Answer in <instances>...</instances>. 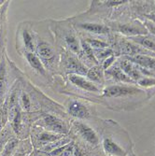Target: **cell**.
Instances as JSON below:
<instances>
[{"mask_svg": "<svg viewBox=\"0 0 155 156\" xmlns=\"http://www.w3.org/2000/svg\"><path fill=\"white\" fill-rule=\"evenodd\" d=\"M142 92L135 87L130 86H121V85H114V86L107 87L103 92V96L105 97H121L125 95H132Z\"/></svg>", "mask_w": 155, "mask_h": 156, "instance_id": "6da1fadb", "label": "cell"}, {"mask_svg": "<svg viewBox=\"0 0 155 156\" xmlns=\"http://www.w3.org/2000/svg\"><path fill=\"white\" fill-rule=\"evenodd\" d=\"M43 122L45 124V127L49 132H52L55 134H65L67 132V129L65 125V123L57 119L54 116L47 115L43 119Z\"/></svg>", "mask_w": 155, "mask_h": 156, "instance_id": "7a4b0ae2", "label": "cell"}, {"mask_svg": "<svg viewBox=\"0 0 155 156\" xmlns=\"http://www.w3.org/2000/svg\"><path fill=\"white\" fill-rule=\"evenodd\" d=\"M121 69L132 80H139L142 77V73L140 71V66L132 63L128 59L121 61Z\"/></svg>", "mask_w": 155, "mask_h": 156, "instance_id": "3957f363", "label": "cell"}, {"mask_svg": "<svg viewBox=\"0 0 155 156\" xmlns=\"http://www.w3.org/2000/svg\"><path fill=\"white\" fill-rule=\"evenodd\" d=\"M67 110L70 115L79 119H86L90 116V112L86 106L79 101H70L67 106Z\"/></svg>", "mask_w": 155, "mask_h": 156, "instance_id": "277c9868", "label": "cell"}, {"mask_svg": "<svg viewBox=\"0 0 155 156\" xmlns=\"http://www.w3.org/2000/svg\"><path fill=\"white\" fill-rule=\"evenodd\" d=\"M69 80L71 81L75 86L82 89V90H85L88 92H93V93H97L98 88L95 86V85L90 81L89 80L83 78V76L80 75H76V74H70L69 75Z\"/></svg>", "mask_w": 155, "mask_h": 156, "instance_id": "5b68a950", "label": "cell"}, {"mask_svg": "<svg viewBox=\"0 0 155 156\" xmlns=\"http://www.w3.org/2000/svg\"><path fill=\"white\" fill-rule=\"evenodd\" d=\"M121 49H122V53L126 55H130V56H136V55L150 56L151 55V51L146 49H142V47H139L138 45L133 44L128 41H122L121 43Z\"/></svg>", "mask_w": 155, "mask_h": 156, "instance_id": "8992f818", "label": "cell"}, {"mask_svg": "<svg viewBox=\"0 0 155 156\" xmlns=\"http://www.w3.org/2000/svg\"><path fill=\"white\" fill-rule=\"evenodd\" d=\"M76 125H77V128H78L79 135L85 139L87 142L93 145H96L98 143V141H99L98 140V136L90 126L82 122H78Z\"/></svg>", "mask_w": 155, "mask_h": 156, "instance_id": "52a82bcc", "label": "cell"}, {"mask_svg": "<svg viewBox=\"0 0 155 156\" xmlns=\"http://www.w3.org/2000/svg\"><path fill=\"white\" fill-rule=\"evenodd\" d=\"M120 31L121 33L127 35V36H133L139 37V36H144L147 34V28L143 27L139 23H126L120 26Z\"/></svg>", "mask_w": 155, "mask_h": 156, "instance_id": "ba28073f", "label": "cell"}, {"mask_svg": "<svg viewBox=\"0 0 155 156\" xmlns=\"http://www.w3.org/2000/svg\"><path fill=\"white\" fill-rule=\"evenodd\" d=\"M127 59L132 63L141 66L143 68L155 70V59L147 55H136V56H128Z\"/></svg>", "mask_w": 155, "mask_h": 156, "instance_id": "9c48e42d", "label": "cell"}, {"mask_svg": "<svg viewBox=\"0 0 155 156\" xmlns=\"http://www.w3.org/2000/svg\"><path fill=\"white\" fill-rule=\"evenodd\" d=\"M66 68L71 72V74L80 75V76L87 75V72H88V69L86 68V66L74 57L67 58Z\"/></svg>", "mask_w": 155, "mask_h": 156, "instance_id": "30bf717a", "label": "cell"}, {"mask_svg": "<svg viewBox=\"0 0 155 156\" xmlns=\"http://www.w3.org/2000/svg\"><path fill=\"white\" fill-rule=\"evenodd\" d=\"M104 149L107 153L113 156H125V151L117 143L110 138H105L103 142Z\"/></svg>", "mask_w": 155, "mask_h": 156, "instance_id": "8fae6325", "label": "cell"}, {"mask_svg": "<svg viewBox=\"0 0 155 156\" xmlns=\"http://www.w3.org/2000/svg\"><path fill=\"white\" fill-rule=\"evenodd\" d=\"M25 57L27 59L28 64L30 65V66L32 68H34L36 71H37L38 73L44 75L45 74V68L44 66L42 64L40 58L37 55H36L34 52H30V51H26L25 52Z\"/></svg>", "mask_w": 155, "mask_h": 156, "instance_id": "7c38bea8", "label": "cell"}, {"mask_svg": "<svg viewBox=\"0 0 155 156\" xmlns=\"http://www.w3.org/2000/svg\"><path fill=\"white\" fill-rule=\"evenodd\" d=\"M61 137V136L59 134H55L52 132H49V131H45L39 133L37 136V143L41 145V146H47L51 143H53L55 141L59 140Z\"/></svg>", "mask_w": 155, "mask_h": 156, "instance_id": "4fadbf2b", "label": "cell"}, {"mask_svg": "<svg viewBox=\"0 0 155 156\" xmlns=\"http://www.w3.org/2000/svg\"><path fill=\"white\" fill-rule=\"evenodd\" d=\"M7 89V72L6 63L4 60L0 62V106L4 101L5 93Z\"/></svg>", "mask_w": 155, "mask_h": 156, "instance_id": "5bb4252c", "label": "cell"}, {"mask_svg": "<svg viewBox=\"0 0 155 156\" xmlns=\"http://www.w3.org/2000/svg\"><path fill=\"white\" fill-rule=\"evenodd\" d=\"M37 53L38 57L43 60H51L54 56V51L52 48L47 43H44V42H42V43L37 45Z\"/></svg>", "mask_w": 155, "mask_h": 156, "instance_id": "9a60e30c", "label": "cell"}, {"mask_svg": "<svg viewBox=\"0 0 155 156\" xmlns=\"http://www.w3.org/2000/svg\"><path fill=\"white\" fill-rule=\"evenodd\" d=\"M79 27L82 29L86 30L91 33L94 34H105L108 32L107 27H106L103 24H98V23H80Z\"/></svg>", "mask_w": 155, "mask_h": 156, "instance_id": "2e32d148", "label": "cell"}, {"mask_svg": "<svg viewBox=\"0 0 155 156\" xmlns=\"http://www.w3.org/2000/svg\"><path fill=\"white\" fill-rule=\"evenodd\" d=\"M133 41L137 43V45H141L144 49L150 51H155V40L150 37L144 36L135 37H133Z\"/></svg>", "mask_w": 155, "mask_h": 156, "instance_id": "e0dca14e", "label": "cell"}, {"mask_svg": "<svg viewBox=\"0 0 155 156\" xmlns=\"http://www.w3.org/2000/svg\"><path fill=\"white\" fill-rule=\"evenodd\" d=\"M107 74L110 75L114 80H117L120 81H124V82H133L134 81L119 67H114V68L109 69L107 72Z\"/></svg>", "mask_w": 155, "mask_h": 156, "instance_id": "ac0fdd59", "label": "cell"}, {"mask_svg": "<svg viewBox=\"0 0 155 156\" xmlns=\"http://www.w3.org/2000/svg\"><path fill=\"white\" fill-rule=\"evenodd\" d=\"M18 143H19V141L15 138L9 139L6 143L2 152L0 153V156H10L18 147Z\"/></svg>", "mask_w": 155, "mask_h": 156, "instance_id": "d6986e66", "label": "cell"}, {"mask_svg": "<svg viewBox=\"0 0 155 156\" xmlns=\"http://www.w3.org/2000/svg\"><path fill=\"white\" fill-rule=\"evenodd\" d=\"M87 78L90 81L94 82H100L102 81V72L100 68L98 66H94L88 70L87 72Z\"/></svg>", "mask_w": 155, "mask_h": 156, "instance_id": "ffe728a7", "label": "cell"}, {"mask_svg": "<svg viewBox=\"0 0 155 156\" xmlns=\"http://www.w3.org/2000/svg\"><path fill=\"white\" fill-rule=\"evenodd\" d=\"M19 105L20 108H23L25 111L30 110L31 108V101H30V98L28 96V94L25 92H23L19 97Z\"/></svg>", "mask_w": 155, "mask_h": 156, "instance_id": "44dd1931", "label": "cell"}, {"mask_svg": "<svg viewBox=\"0 0 155 156\" xmlns=\"http://www.w3.org/2000/svg\"><path fill=\"white\" fill-rule=\"evenodd\" d=\"M23 43L24 46L26 47V49L29 51L30 52L34 51L35 50V45H34V41H33V37L32 36L29 34V32L24 30L23 32Z\"/></svg>", "mask_w": 155, "mask_h": 156, "instance_id": "7402d4cb", "label": "cell"}, {"mask_svg": "<svg viewBox=\"0 0 155 156\" xmlns=\"http://www.w3.org/2000/svg\"><path fill=\"white\" fill-rule=\"evenodd\" d=\"M65 41H66V44L67 46L70 48V50H71L72 51L74 52H79V41L77 40V38L72 36V35H69L65 37Z\"/></svg>", "mask_w": 155, "mask_h": 156, "instance_id": "603a6c76", "label": "cell"}, {"mask_svg": "<svg viewBox=\"0 0 155 156\" xmlns=\"http://www.w3.org/2000/svg\"><path fill=\"white\" fill-rule=\"evenodd\" d=\"M86 43L93 49H97V50H101V49H107V44L105 43V42L101 41V40H97V39H91V38H88L86 39Z\"/></svg>", "mask_w": 155, "mask_h": 156, "instance_id": "cb8c5ba5", "label": "cell"}, {"mask_svg": "<svg viewBox=\"0 0 155 156\" xmlns=\"http://www.w3.org/2000/svg\"><path fill=\"white\" fill-rule=\"evenodd\" d=\"M137 81H138L139 85H141V86H145V87H149V86L155 85V80L151 79V78H141Z\"/></svg>", "mask_w": 155, "mask_h": 156, "instance_id": "d4e9b609", "label": "cell"}, {"mask_svg": "<svg viewBox=\"0 0 155 156\" xmlns=\"http://www.w3.org/2000/svg\"><path fill=\"white\" fill-rule=\"evenodd\" d=\"M28 153H29V151L26 149V145H23L16 151L13 156H28Z\"/></svg>", "mask_w": 155, "mask_h": 156, "instance_id": "484cf974", "label": "cell"}, {"mask_svg": "<svg viewBox=\"0 0 155 156\" xmlns=\"http://www.w3.org/2000/svg\"><path fill=\"white\" fill-rule=\"evenodd\" d=\"M113 61H114V56H113V55H110L109 57H107V58L105 60L104 65H103V67H104L105 69H107V68L112 65Z\"/></svg>", "mask_w": 155, "mask_h": 156, "instance_id": "4316f807", "label": "cell"}, {"mask_svg": "<svg viewBox=\"0 0 155 156\" xmlns=\"http://www.w3.org/2000/svg\"><path fill=\"white\" fill-rule=\"evenodd\" d=\"M145 25L147 27V29L150 33H152L153 35H155V23H153V22H146L145 23Z\"/></svg>", "mask_w": 155, "mask_h": 156, "instance_id": "83f0119b", "label": "cell"}, {"mask_svg": "<svg viewBox=\"0 0 155 156\" xmlns=\"http://www.w3.org/2000/svg\"><path fill=\"white\" fill-rule=\"evenodd\" d=\"M3 122H2V115H1V112H0V132H1V129L3 127Z\"/></svg>", "mask_w": 155, "mask_h": 156, "instance_id": "f1b7e54d", "label": "cell"}, {"mask_svg": "<svg viewBox=\"0 0 155 156\" xmlns=\"http://www.w3.org/2000/svg\"><path fill=\"white\" fill-rule=\"evenodd\" d=\"M149 18H150V19H151V20L153 21V23H155V13H152L151 15H150V16H149Z\"/></svg>", "mask_w": 155, "mask_h": 156, "instance_id": "f546056e", "label": "cell"}]
</instances>
